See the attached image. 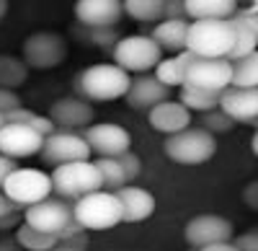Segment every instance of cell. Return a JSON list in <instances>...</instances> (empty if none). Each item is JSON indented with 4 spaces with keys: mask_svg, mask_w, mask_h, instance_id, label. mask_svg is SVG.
I'll return each instance as SVG.
<instances>
[{
    "mask_svg": "<svg viewBox=\"0 0 258 251\" xmlns=\"http://www.w3.org/2000/svg\"><path fill=\"white\" fill-rule=\"evenodd\" d=\"M132 75L124 73L114 62H98V65L85 68L78 75V91L85 101H114L124 98Z\"/></svg>",
    "mask_w": 258,
    "mask_h": 251,
    "instance_id": "cell-1",
    "label": "cell"
},
{
    "mask_svg": "<svg viewBox=\"0 0 258 251\" xmlns=\"http://www.w3.org/2000/svg\"><path fill=\"white\" fill-rule=\"evenodd\" d=\"M235 41V29L227 21H188L186 52L194 57H227Z\"/></svg>",
    "mask_w": 258,
    "mask_h": 251,
    "instance_id": "cell-2",
    "label": "cell"
},
{
    "mask_svg": "<svg viewBox=\"0 0 258 251\" xmlns=\"http://www.w3.org/2000/svg\"><path fill=\"white\" fill-rule=\"evenodd\" d=\"M73 218L85 231H106L121 223V205L116 192L96 189L73 202Z\"/></svg>",
    "mask_w": 258,
    "mask_h": 251,
    "instance_id": "cell-3",
    "label": "cell"
},
{
    "mask_svg": "<svg viewBox=\"0 0 258 251\" xmlns=\"http://www.w3.org/2000/svg\"><path fill=\"white\" fill-rule=\"evenodd\" d=\"M165 156L181 166H202L217 153V137L202 127H186L165 137Z\"/></svg>",
    "mask_w": 258,
    "mask_h": 251,
    "instance_id": "cell-4",
    "label": "cell"
},
{
    "mask_svg": "<svg viewBox=\"0 0 258 251\" xmlns=\"http://www.w3.org/2000/svg\"><path fill=\"white\" fill-rule=\"evenodd\" d=\"M49 179H52V192L62 199H73V202L83 194L101 189V176L96 169V161H91V158L54 166Z\"/></svg>",
    "mask_w": 258,
    "mask_h": 251,
    "instance_id": "cell-5",
    "label": "cell"
},
{
    "mask_svg": "<svg viewBox=\"0 0 258 251\" xmlns=\"http://www.w3.org/2000/svg\"><path fill=\"white\" fill-rule=\"evenodd\" d=\"M114 52V65H119L129 75H142L155 70V65L163 60L160 47L150 36L135 34V36H119V41L111 47Z\"/></svg>",
    "mask_w": 258,
    "mask_h": 251,
    "instance_id": "cell-6",
    "label": "cell"
},
{
    "mask_svg": "<svg viewBox=\"0 0 258 251\" xmlns=\"http://www.w3.org/2000/svg\"><path fill=\"white\" fill-rule=\"evenodd\" d=\"M0 192H3L13 205L29 207V205L52 194V179H49V174L39 171V169H13L6 176Z\"/></svg>",
    "mask_w": 258,
    "mask_h": 251,
    "instance_id": "cell-7",
    "label": "cell"
},
{
    "mask_svg": "<svg viewBox=\"0 0 258 251\" xmlns=\"http://www.w3.org/2000/svg\"><path fill=\"white\" fill-rule=\"evenodd\" d=\"M68 57V44L54 31H34L24 39V60L29 70H52Z\"/></svg>",
    "mask_w": 258,
    "mask_h": 251,
    "instance_id": "cell-8",
    "label": "cell"
},
{
    "mask_svg": "<svg viewBox=\"0 0 258 251\" xmlns=\"http://www.w3.org/2000/svg\"><path fill=\"white\" fill-rule=\"evenodd\" d=\"M230 78H232V62L227 57H194L188 62L183 86L222 93L230 86Z\"/></svg>",
    "mask_w": 258,
    "mask_h": 251,
    "instance_id": "cell-9",
    "label": "cell"
},
{
    "mask_svg": "<svg viewBox=\"0 0 258 251\" xmlns=\"http://www.w3.org/2000/svg\"><path fill=\"white\" fill-rule=\"evenodd\" d=\"M73 220V205L62 197H44L29 207H24V223L41 233L59 236V231Z\"/></svg>",
    "mask_w": 258,
    "mask_h": 251,
    "instance_id": "cell-10",
    "label": "cell"
},
{
    "mask_svg": "<svg viewBox=\"0 0 258 251\" xmlns=\"http://www.w3.org/2000/svg\"><path fill=\"white\" fill-rule=\"evenodd\" d=\"M39 156L49 166H62V163H73V161H88L93 153H91L88 142L83 140L80 132L54 130L52 135L44 137Z\"/></svg>",
    "mask_w": 258,
    "mask_h": 251,
    "instance_id": "cell-11",
    "label": "cell"
},
{
    "mask_svg": "<svg viewBox=\"0 0 258 251\" xmlns=\"http://www.w3.org/2000/svg\"><path fill=\"white\" fill-rule=\"evenodd\" d=\"M83 140L98 158H116L132 148V135L116 122H98L83 130Z\"/></svg>",
    "mask_w": 258,
    "mask_h": 251,
    "instance_id": "cell-12",
    "label": "cell"
},
{
    "mask_svg": "<svg viewBox=\"0 0 258 251\" xmlns=\"http://www.w3.org/2000/svg\"><path fill=\"white\" fill-rule=\"evenodd\" d=\"M232 236H235V228L222 215H197L183 228V238L191 248H202V246L220 243V241H232Z\"/></svg>",
    "mask_w": 258,
    "mask_h": 251,
    "instance_id": "cell-13",
    "label": "cell"
},
{
    "mask_svg": "<svg viewBox=\"0 0 258 251\" xmlns=\"http://www.w3.org/2000/svg\"><path fill=\"white\" fill-rule=\"evenodd\" d=\"M47 117L52 119L54 127L68 130V132H78V130H85L88 124H93L96 109H93V104L85 101V98L64 96V98H57L52 104Z\"/></svg>",
    "mask_w": 258,
    "mask_h": 251,
    "instance_id": "cell-14",
    "label": "cell"
},
{
    "mask_svg": "<svg viewBox=\"0 0 258 251\" xmlns=\"http://www.w3.org/2000/svg\"><path fill=\"white\" fill-rule=\"evenodd\" d=\"M41 142H44V135H39L36 130L26 127V124L6 122L0 127V153L13 158V161L39 156Z\"/></svg>",
    "mask_w": 258,
    "mask_h": 251,
    "instance_id": "cell-15",
    "label": "cell"
},
{
    "mask_svg": "<svg viewBox=\"0 0 258 251\" xmlns=\"http://www.w3.org/2000/svg\"><path fill=\"white\" fill-rule=\"evenodd\" d=\"M121 0H78L75 18L80 26L88 29H109L121 21Z\"/></svg>",
    "mask_w": 258,
    "mask_h": 251,
    "instance_id": "cell-16",
    "label": "cell"
},
{
    "mask_svg": "<svg viewBox=\"0 0 258 251\" xmlns=\"http://www.w3.org/2000/svg\"><path fill=\"white\" fill-rule=\"evenodd\" d=\"M217 109L225 117H230L232 122L253 124L258 119V88H232V86H227L220 93Z\"/></svg>",
    "mask_w": 258,
    "mask_h": 251,
    "instance_id": "cell-17",
    "label": "cell"
},
{
    "mask_svg": "<svg viewBox=\"0 0 258 251\" xmlns=\"http://www.w3.org/2000/svg\"><path fill=\"white\" fill-rule=\"evenodd\" d=\"M124 98H126V104H129L132 109L147 112V109H153L155 104L170 98V88L163 86V83H160L153 73H142V75H137V78L129 80V88H126Z\"/></svg>",
    "mask_w": 258,
    "mask_h": 251,
    "instance_id": "cell-18",
    "label": "cell"
},
{
    "mask_svg": "<svg viewBox=\"0 0 258 251\" xmlns=\"http://www.w3.org/2000/svg\"><path fill=\"white\" fill-rule=\"evenodd\" d=\"M147 122L155 132H163L168 137V135H176V132L191 127V112L181 101L165 98V101L155 104L153 109H147Z\"/></svg>",
    "mask_w": 258,
    "mask_h": 251,
    "instance_id": "cell-19",
    "label": "cell"
},
{
    "mask_svg": "<svg viewBox=\"0 0 258 251\" xmlns=\"http://www.w3.org/2000/svg\"><path fill=\"white\" fill-rule=\"evenodd\" d=\"M119 205H121V223H142L155 213V197L142 186L124 184L116 189Z\"/></svg>",
    "mask_w": 258,
    "mask_h": 251,
    "instance_id": "cell-20",
    "label": "cell"
},
{
    "mask_svg": "<svg viewBox=\"0 0 258 251\" xmlns=\"http://www.w3.org/2000/svg\"><path fill=\"white\" fill-rule=\"evenodd\" d=\"M186 31H188V21H178V18H160L150 39L160 47V52H170L178 55L186 49Z\"/></svg>",
    "mask_w": 258,
    "mask_h": 251,
    "instance_id": "cell-21",
    "label": "cell"
},
{
    "mask_svg": "<svg viewBox=\"0 0 258 251\" xmlns=\"http://www.w3.org/2000/svg\"><path fill=\"white\" fill-rule=\"evenodd\" d=\"M188 21H227L238 11V0H183Z\"/></svg>",
    "mask_w": 258,
    "mask_h": 251,
    "instance_id": "cell-22",
    "label": "cell"
},
{
    "mask_svg": "<svg viewBox=\"0 0 258 251\" xmlns=\"http://www.w3.org/2000/svg\"><path fill=\"white\" fill-rule=\"evenodd\" d=\"M194 60L191 52H178V55H170L165 60H160L155 65V78L168 88H181L183 86V78H186V70H188V62Z\"/></svg>",
    "mask_w": 258,
    "mask_h": 251,
    "instance_id": "cell-23",
    "label": "cell"
},
{
    "mask_svg": "<svg viewBox=\"0 0 258 251\" xmlns=\"http://www.w3.org/2000/svg\"><path fill=\"white\" fill-rule=\"evenodd\" d=\"M29 65L21 57L13 55H0V88L16 91L18 86H24L29 78Z\"/></svg>",
    "mask_w": 258,
    "mask_h": 251,
    "instance_id": "cell-24",
    "label": "cell"
},
{
    "mask_svg": "<svg viewBox=\"0 0 258 251\" xmlns=\"http://www.w3.org/2000/svg\"><path fill=\"white\" fill-rule=\"evenodd\" d=\"M165 0H121V11L142 24H158L163 18Z\"/></svg>",
    "mask_w": 258,
    "mask_h": 251,
    "instance_id": "cell-25",
    "label": "cell"
},
{
    "mask_svg": "<svg viewBox=\"0 0 258 251\" xmlns=\"http://www.w3.org/2000/svg\"><path fill=\"white\" fill-rule=\"evenodd\" d=\"M232 88H258V52L232 62Z\"/></svg>",
    "mask_w": 258,
    "mask_h": 251,
    "instance_id": "cell-26",
    "label": "cell"
},
{
    "mask_svg": "<svg viewBox=\"0 0 258 251\" xmlns=\"http://www.w3.org/2000/svg\"><path fill=\"white\" fill-rule=\"evenodd\" d=\"M178 101L194 114H204V112H212L217 109L220 104V93H212V91H202V88H191V86H181V93H178Z\"/></svg>",
    "mask_w": 258,
    "mask_h": 251,
    "instance_id": "cell-27",
    "label": "cell"
},
{
    "mask_svg": "<svg viewBox=\"0 0 258 251\" xmlns=\"http://www.w3.org/2000/svg\"><path fill=\"white\" fill-rule=\"evenodd\" d=\"M16 243L21 246V251H49L52 246H57V236H49V233H41L36 228L21 223L16 228Z\"/></svg>",
    "mask_w": 258,
    "mask_h": 251,
    "instance_id": "cell-28",
    "label": "cell"
},
{
    "mask_svg": "<svg viewBox=\"0 0 258 251\" xmlns=\"http://www.w3.org/2000/svg\"><path fill=\"white\" fill-rule=\"evenodd\" d=\"M6 117V122H16V124H26V127H31V130H36L39 135H52L57 127L52 124V119L49 117H44V114H36V112H31V109H26V107H18V109H13V112H8V114H3Z\"/></svg>",
    "mask_w": 258,
    "mask_h": 251,
    "instance_id": "cell-29",
    "label": "cell"
},
{
    "mask_svg": "<svg viewBox=\"0 0 258 251\" xmlns=\"http://www.w3.org/2000/svg\"><path fill=\"white\" fill-rule=\"evenodd\" d=\"M96 169H98V176H101V189L116 192L119 186L126 184V176H124V171H121V166H119L116 158H98Z\"/></svg>",
    "mask_w": 258,
    "mask_h": 251,
    "instance_id": "cell-30",
    "label": "cell"
},
{
    "mask_svg": "<svg viewBox=\"0 0 258 251\" xmlns=\"http://www.w3.org/2000/svg\"><path fill=\"white\" fill-rule=\"evenodd\" d=\"M78 36L85 41V44H96V47H101V49H111L116 41H119L116 26H109V29H88V26H80V29H78Z\"/></svg>",
    "mask_w": 258,
    "mask_h": 251,
    "instance_id": "cell-31",
    "label": "cell"
},
{
    "mask_svg": "<svg viewBox=\"0 0 258 251\" xmlns=\"http://www.w3.org/2000/svg\"><path fill=\"white\" fill-rule=\"evenodd\" d=\"M255 44H258V34L253 31H235V41H232V49L227 55L230 62L240 60V57H248L255 52Z\"/></svg>",
    "mask_w": 258,
    "mask_h": 251,
    "instance_id": "cell-32",
    "label": "cell"
},
{
    "mask_svg": "<svg viewBox=\"0 0 258 251\" xmlns=\"http://www.w3.org/2000/svg\"><path fill=\"white\" fill-rule=\"evenodd\" d=\"M232 124H235V122H232L230 117H225L220 109H212V112H204L199 127L207 130L209 135H222V132H230V130H232Z\"/></svg>",
    "mask_w": 258,
    "mask_h": 251,
    "instance_id": "cell-33",
    "label": "cell"
},
{
    "mask_svg": "<svg viewBox=\"0 0 258 251\" xmlns=\"http://www.w3.org/2000/svg\"><path fill=\"white\" fill-rule=\"evenodd\" d=\"M116 161H119L121 171H124V176H126V184H135V179L142 174V161H140V156H135L132 150H124L121 156H116Z\"/></svg>",
    "mask_w": 258,
    "mask_h": 251,
    "instance_id": "cell-34",
    "label": "cell"
},
{
    "mask_svg": "<svg viewBox=\"0 0 258 251\" xmlns=\"http://www.w3.org/2000/svg\"><path fill=\"white\" fill-rule=\"evenodd\" d=\"M18 107H21V96L16 91L0 88V114H8V112H13Z\"/></svg>",
    "mask_w": 258,
    "mask_h": 251,
    "instance_id": "cell-35",
    "label": "cell"
},
{
    "mask_svg": "<svg viewBox=\"0 0 258 251\" xmlns=\"http://www.w3.org/2000/svg\"><path fill=\"white\" fill-rule=\"evenodd\" d=\"M232 243H235V248H238V251H258V231H255V228H253V231H245L243 236H238Z\"/></svg>",
    "mask_w": 258,
    "mask_h": 251,
    "instance_id": "cell-36",
    "label": "cell"
},
{
    "mask_svg": "<svg viewBox=\"0 0 258 251\" xmlns=\"http://www.w3.org/2000/svg\"><path fill=\"white\" fill-rule=\"evenodd\" d=\"M163 18H178V21H188L186 8H183V0H165V6H163Z\"/></svg>",
    "mask_w": 258,
    "mask_h": 251,
    "instance_id": "cell-37",
    "label": "cell"
},
{
    "mask_svg": "<svg viewBox=\"0 0 258 251\" xmlns=\"http://www.w3.org/2000/svg\"><path fill=\"white\" fill-rule=\"evenodd\" d=\"M243 199H245V205L250 207V210H258V181H250V184L245 186Z\"/></svg>",
    "mask_w": 258,
    "mask_h": 251,
    "instance_id": "cell-38",
    "label": "cell"
},
{
    "mask_svg": "<svg viewBox=\"0 0 258 251\" xmlns=\"http://www.w3.org/2000/svg\"><path fill=\"white\" fill-rule=\"evenodd\" d=\"M13 169H18V166H16V161H13V158H8V156H3V153H0V186H3L6 176H8V174H11Z\"/></svg>",
    "mask_w": 258,
    "mask_h": 251,
    "instance_id": "cell-39",
    "label": "cell"
},
{
    "mask_svg": "<svg viewBox=\"0 0 258 251\" xmlns=\"http://www.w3.org/2000/svg\"><path fill=\"white\" fill-rule=\"evenodd\" d=\"M194 251H238L232 241H220V243H209V246H202V248H194Z\"/></svg>",
    "mask_w": 258,
    "mask_h": 251,
    "instance_id": "cell-40",
    "label": "cell"
},
{
    "mask_svg": "<svg viewBox=\"0 0 258 251\" xmlns=\"http://www.w3.org/2000/svg\"><path fill=\"white\" fill-rule=\"evenodd\" d=\"M13 210H18V205H13L3 192H0V218H3V215H8V213H13Z\"/></svg>",
    "mask_w": 258,
    "mask_h": 251,
    "instance_id": "cell-41",
    "label": "cell"
},
{
    "mask_svg": "<svg viewBox=\"0 0 258 251\" xmlns=\"http://www.w3.org/2000/svg\"><path fill=\"white\" fill-rule=\"evenodd\" d=\"M0 251H21L16 238H0Z\"/></svg>",
    "mask_w": 258,
    "mask_h": 251,
    "instance_id": "cell-42",
    "label": "cell"
},
{
    "mask_svg": "<svg viewBox=\"0 0 258 251\" xmlns=\"http://www.w3.org/2000/svg\"><path fill=\"white\" fill-rule=\"evenodd\" d=\"M49 251H83V248H70V246H62V243H57V246H52Z\"/></svg>",
    "mask_w": 258,
    "mask_h": 251,
    "instance_id": "cell-43",
    "label": "cell"
},
{
    "mask_svg": "<svg viewBox=\"0 0 258 251\" xmlns=\"http://www.w3.org/2000/svg\"><path fill=\"white\" fill-rule=\"evenodd\" d=\"M6 13H8V0H0V21L6 18Z\"/></svg>",
    "mask_w": 258,
    "mask_h": 251,
    "instance_id": "cell-44",
    "label": "cell"
},
{
    "mask_svg": "<svg viewBox=\"0 0 258 251\" xmlns=\"http://www.w3.org/2000/svg\"><path fill=\"white\" fill-rule=\"evenodd\" d=\"M250 150H253V156H258V135L250 137Z\"/></svg>",
    "mask_w": 258,
    "mask_h": 251,
    "instance_id": "cell-45",
    "label": "cell"
},
{
    "mask_svg": "<svg viewBox=\"0 0 258 251\" xmlns=\"http://www.w3.org/2000/svg\"><path fill=\"white\" fill-rule=\"evenodd\" d=\"M3 124H6V117H3V114H0V127H3Z\"/></svg>",
    "mask_w": 258,
    "mask_h": 251,
    "instance_id": "cell-46",
    "label": "cell"
},
{
    "mask_svg": "<svg viewBox=\"0 0 258 251\" xmlns=\"http://www.w3.org/2000/svg\"><path fill=\"white\" fill-rule=\"evenodd\" d=\"M240 3H250V0H238V6H240Z\"/></svg>",
    "mask_w": 258,
    "mask_h": 251,
    "instance_id": "cell-47",
    "label": "cell"
}]
</instances>
